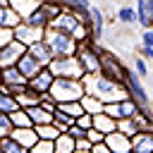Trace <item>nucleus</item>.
<instances>
[{
    "label": "nucleus",
    "mask_w": 153,
    "mask_h": 153,
    "mask_svg": "<svg viewBox=\"0 0 153 153\" xmlns=\"http://www.w3.org/2000/svg\"><path fill=\"white\" fill-rule=\"evenodd\" d=\"M43 0H10V5L22 14V17H26V14H31L38 5H41Z\"/></svg>",
    "instance_id": "nucleus-28"
},
{
    "label": "nucleus",
    "mask_w": 153,
    "mask_h": 153,
    "mask_svg": "<svg viewBox=\"0 0 153 153\" xmlns=\"http://www.w3.org/2000/svg\"><path fill=\"white\" fill-rule=\"evenodd\" d=\"M14 98H17L19 108H31V105H38V103H41V93H36L31 86H26V88H24L22 93H17Z\"/></svg>",
    "instance_id": "nucleus-23"
},
{
    "label": "nucleus",
    "mask_w": 153,
    "mask_h": 153,
    "mask_svg": "<svg viewBox=\"0 0 153 153\" xmlns=\"http://www.w3.org/2000/svg\"><path fill=\"white\" fill-rule=\"evenodd\" d=\"M76 57H79V62H81V67H84L86 74H100V72H103V62H100V48H98V43H93V41H84V43H79V48H76Z\"/></svg>",
    "instance_id": "nucleus-4"
},
{
    "label": "nucleus",
    "mask_w": 153,
    "mask_h": 153,
    "mask_svg": "<svg viewBox=\"0 0 153 153\" xmlns=\"http://www.w3.org/2000/svg\"><path fill=\"white\" fill-rule=\"evenodd\" d=\"M12 129H14V124H12L10 115H7V112H0V139H2V136H10Z\"/></svg>",
    "instance_id": "nucleus-36"
},
{
    "label": "nucleus",
    "mask_w": 153,
    "mask_h": 153,
    "mask_svg": "<svg viewBox=\"0 0 153 153\" xmlns=\"http://www.w3.org/2000/svg\"><path fill=\"white\" fill-rule=\"evenodd\" d=\"M33 129H36V134H38V139H48V141H55L62 131L53 124V122H48V124H33Z\"/></svg>",
    "instance_id": "nucleus-26"
},
{
    "label": "nucleus",
    "mask_w": 153,
    "mask_h": 153,
    "mask_svg": "<svg viewBox=\"0 0 153 153\" xmlns=\"http://www.w3.org/2000/svg\"><path fill=\"white\" fill-rule=\"evenodd\" d=\"M31 153H55V141H48V139H38L31 148Z\"/></svg>",
    "instance_id": "nucleus-35"
},
{
    "label": "nucleus",
    "mask_w": 153,
    "mask_h": 153,
    "mask_svg": "<svg viewBox=\"0 0 153 153\" xmlns=\"http://www.w3.org/2000/svg\"><path fill=\"white\" fill-rule=\"evenodd\" d=\"M84 24V19L76 14V12H72V10H60V14L57 17H53V22H50V26H55V29H60V31H67L69 36L74 33V29H79ZM88 24V22H86Z\"/></svg>",
    "instance_id": "nucleus-8"
},
{
    "label": "nucleus",
    "mask_w": 153,
    "mask_h": 153,
    "mask_svg": "<svg viewBox=\"0 0 153 153\" xmlns=\"http://www.w3.org/2000/svg\"><path fill=\"white\" fill-rule=\"evenodd\" d=\"M57 108L60 110H65L67 115H72V117H79V115H84L86 110H84V105H81V100H69V103H57Z\"/></svg>",
    "instance_id": "nucleus-32"
},
{
    "label": "nucleus",
    "mask_w": 153,
    "mask_h": 153,
    "mask_svg": "<svg viewBox=\"0 0 153 153\" xmlns=\"http://www.w3.org/2000/svg\"><path fill=\"white\" fill-rule=\"evenodd\" d=\"M26 153H31V151H26Z\"/></svg>",
    "instance_id": "nucleus-48"
},
{
    "label": "nucleus",
    "mask_w": 153,
    "mask_h": 153,
    "mask_svg": "<svg viewBox=\"0 0 153 153\" xmlns=\"http://www.w3.org/2000/svg\"><path fill=\"white\" fill-rule=\"evenodd\" d=\"M91 146H93V143H91V141H88L86 136L76 139V148H79V151H91Z\"/></svg>",
    "instance_id": "nucleus-45"
},
{
    "label": "nucleus",
    "mask_w": 153,
    "mask_h": 153,
    "mask_svg": "<svg viewBox=\"0 0 153 153\" xmlns=\"http://www.w3.org/2000/svg\"><path fill=\"white\" fill-rule=\"evenodd\" d=\"M86 139H88L91 143H98V141H105V134L98 131L96 127H91V129H86Z\"/></svg>",
    "instance_id": "nucleus-40"
},
{
    "label": "nucleus",
    "mask_w": 153,
    "mask_h": 153,
    "mask_svg": "<svg viewBox=\"0 0 153 153\" xmlns=\"http://www.w3.org/2000/svg\"><path fill=\"white\" fill-rule=\"evenodd\" d=\"M141 43H143V45H151V48H153V26H151V29H146V31L141 33Z\"/></svg>",
    "instance_id": "nucleus-44"
},
{
    "label": "nucleus",
    "mask_w": 153,
    "mask_h": 153,
    "mask_svg": "<svg viewBox=\"0 0 153 153\" xmlns=\"http://www.w3.org/2000/svg\"><path fill=\"white\" fill-rule=\"evenodd\" d=\"M14 41V29H10V26H0V48H5L7 43H12Z\"/></svg>",
    "instance_id": "nucleus-37"
},
{
    "label": "nucleus",
    "mask_w": 153,
    "mask_h": 153,
    "mask_svg": "<svg viewBox=\"0 0 153 153\" xmlns=\"http://www.w3.org/2000/svg\"><path fill=\"white\" fill-rule=\"evenodd\" d=\"M134 153H153V131H136L131 136Z\"/></svg>",
    "instance_id": "nucleus-16"
},
{
    "label": "nucleus",
    "mask_w": 153,
    "mask_h": 153,
    "mask_svg": "<svg viewBox=\"0 0 153 153\" xmlns=\"http://www.w3.org/2000/svg\"><path fill=\"white\" fill-rule=\"evenodd\" d=\"M141 55H143V60H153V48L151 45H141Z\"/></svg>",
    "instance_id": "nucleus-46"
},
{
    "label": "nucleus",
    "mask_w": 153,
    "mask_h": 153,
    "mask_svg": "<svg viewBox=\"0 0 153 153\" xmlns=\"http://www.w3.org/2000/svg\"><path fill=\"white\" fill-rule=\"evenodd\" d=\"M17 67H19V72H22V74H24L26 79H31V76H36V74H38V72L43 69V65H41V62H38V60H36L33 55H29V50H26V53H24V55L19 57V62H17Z\"/></svg>",
    "instance_id": "nucleus-15"
},
{
    "label": "nucleus",
    "mask_w": 153,
    "mask_h": 153,
    "mask_svg": "<svg viewBox=\"0 0 153 153\" xmlns=\"http://www.w3.org/2000/svg\"><path fill=\"white\" fill-rule=\"evenodd\" d=\"M26 112H29V117H31V122H33V124H48V122H53V112H50V110H45L41 103H38V105L26 108Z\"/></svg>",
    "instance_id": "nucleus-22"
},
{
    "label": "nucleus",
    "mask_w": 153,
    "mask_h": 153,
    "mask_svg": "<svg viewBox=\"0 0 153 153\" xmlns=\"http://www.w3.org/2000/svg\"><path fill=\"white\" fill-rule=\"evenodd\" d=\"M26 48L29 45H24L22 41H12V43H7L5 48H0V69L2 67H12V65H17L19 62V57L26 53Z\"/></svg>",
    "instance_id": "nucleus-9"
},
{
    "label": "nucleus",
    "mask_w": 153,
    "mask_h": 153,
    "mask_svg": "<svg viewBox=\"0 0 153 153\" xmlns=\"http://www.w3.org/2000/svg\"><path fill=\"white\" fill-rule=\"evenodd\" d=\"M26 50H29V55H33L43 67H48V65H50V60H53V53H50V48H48V43H45V41H36V43H31Z\"/></svg>",
    "instance_id": "nucleus-18"
},
{
    "label": "nucleus",
    "mask_w": 153,
    "mask_h": 153,
    "mask_svg": "<svg viewBox=\"0 0 153 153\" xmlns=\"http://www.w3.org/2000/svg\"><path fill=\"white\" fill-rule=\"evenodd\" d=\"M10 120H12L14 127H33V122H31L26 108H17L14 112H10Z\"/></svg>",
    "instance_id": "nucleus-29"
},
{
    "label": "nucleus",
    "mask_w": 153,
    "mask_h": 153,
    "mask_svg": "<svg viewBox=\"0 0 153 153\" xmlns=\"http://www.w3.org/2000/svg\"><path fill=\"white\" fill-rule=\"evenodd\" d=\"M76 148V139L69 134H60L55 139V153H74Z\"/></svg>",
    "instance_id": "nucleus-25"
},
{
    "label": "nucleus",
    "mask_w": 153,
    "mask_h": 153,
    "mask_svg": "<svg viewBox=\"0 0 153 153\" xmlns=\"http://www.w3.org/2000/svg\"><path fill=\"white\" fill-rule=\"evenodd\" d=\"M100 62H103V74H108V76H112V79H117V81H122L127 67H122V62H120L112 53L100 50Z\"/></svg>",
    "instance_id": "nucleus-11"
},
{
    "label": "nucleus",
    "mask_w": 153,
    "mask_h": 153,
    "mask_svg": "<svg viewBox=\"0 0 153 153\" xmlns=\"http://www.w3.org/2000/svg\"><path fill=\"white\" fill-rule=\"evenodd\" d=\"M81 105H84V110L91 112V115L103 112V108H105V103H103L100 98H96L93 93H84V96H81Z\"/></svg>",
    "instance_id": "nucleus-24"
},
{
    "label": "nucleus",
    "mask_w": 153,
    "mask_h": 153,
    "mask_svg": "<svg viewBox=\"0 0 153 153\" xmlns=\"http://www.w3.org/2000/svg\"><path fill=\"white\" fill-rule=\"evenodd\" d=\"M131 153H134V151H131Z\"/></svg>",
    "instance_id": "nucleus-50"
},
{
    "label": "nucleus",
    "mask_w": 153,
    "mask_h": 153,
    "mask_svg": "<svg viewBox=\"0 0 153 153\" xmlns=\"http://www.w3.org/2000/svg\"><path fill=\"white\" fill-rule=\"evenodd\" d=\"M86 93L84 79H67V76H55L53 86H50V96L57 103H69V100H81V96Z\"/></svg>",
    "instance_id": "nucleus-3"
},
{
    "label": "nucleus",
    "mask_w": 153,
    "mask_h": 153,
    "mask_svg": "<svg viewBox=\"0 0 153 153\" xmlns=\"http://www.w3.org/2000/svg\"><path fill=\"white\" fill-rule=\"evenodd\" d=\"M74 153H91V151H79V148H74Z\"/></svg>",
    "instance_id": "nucleus-47"
},
{
    "label": "nucleus",
    "mask_w": 153,
    "mask_h": 153,
    "mask_svg": "<svg viewBox=\"0 0 153 153\" xmlns=\"http://www.w3.org/2000/svg\"><path fill=\"white\" fill-rule=\"evenodd\" d=\"M0 153H2V151H0Z\"/></svg>",
    "instance_id": "nucleus-49"
},
{
    "label": "nucleus",
    "mask_w": 153,
    "mask_h": 153,
    "mask_svg": "<svg viewBox=\"0 0 153 153\" xmlns=\"http://www.w3.org/2000/svg\"><path fill=\"white\" fill-rule=\"evenodd\" d=\"M117 129L120 131H124L127 136H134L139 129H136V122H134V117H120L117 120Z\"/></svg>",
    "instance_id": "nucleus-33"
},
{
    "label": "nucleus",
    "mask_w": 153,
    "mask_h": 153,
    "mask_svg": "<svg viewBox=\"0 0 153 153\" xmlns=\"http://www.w3.org/2000/svg\"><path fill=\"white\" fill-rule=\"evenodd\" d=\"M24 22L26 24H31V26H41V29H48L50 26V14L45 12V7H43V2L31 12V14H26L24 17Z\"/></svg>",
    "instance_id": "nucleus-19"
},
{
    "label": "nucleus",
    "mask_w": 153,
    "mask_h": 153,
    "mask_svg": "<svg viewBox=\"0 0 153 153\" xmlns=\"http://www.w3.org/2000/svg\"><path fill=\"white\" fill-rule=\"evenodd\" d=\"M134 72H136L139 76H148V67H146V60H143V57H136V62H134Z\"/></svg>",
    "instance_id": "nucleus-41"
},
{
    "label": "nucleus",
    "mask_w": 153,
    "mask_h": 153,
    "mask_svg": "<svg viewBox=\"0 0 153 153\" xmlns=\"http://www.w3.org/2000/svg\"><path fill=\"white\" fill-rule=\"evenodd\" d=\"M105 143L110 146L112 153H131V136H127V134L120 131V129L105 134Z\"/></svg>",
    "instance_id": "nucleus-12"
},
{
    "label": "nucleus",
    "mask_w": 153,
    "mask_h": 153,
    "mask_svg": "<svg viewBox=\"0 0 153 153\" xmlns=\"http://www.w3.org/2000/svg\"><path fill=\"white\" fill-rule=\"evenodd\" d=\"M136 17H139V24L143 29H151L153 26V19L148 14V0H136Z\"/></svg>",
    "instance_id": "nucleus-27"
},
{
    "label": "nucleus",
    "mask_w": 153,
    "mask_h": 153,
    "mask_svg": "<svg viewBox=\"0 0 153 153\" xmlns=\"http://www.w3.org/2000/svg\"><path fill=\"white\" fill-rule=\"evenodd\" d=\"M76 124H79L81 129H91V127H93V115H91V112L79 115V117H76Z\"/></svg>",
    "instance_id": "nucleus-39"
},
{
    "label": "nucleus",
    "mask_w": 153,
    "mask_h": 153,
    "mask_svg": "<svg viewBox=\"0 0 153 153\" xmlns=\"http://www.w3.org/2000/svg\"><path fill=\"white\" fill-rule=\"evenodd\" d=\"M65 10H72L76 12L84 22H91V2L88 0H57Z\"/></svg>",
    "instance_id": "nucleus-17"
},
{
    "label": "nucleus",
    "mask_w": 153,
    "mask_h": 153,
    "mask_svg": "<svg viewBox=\"0 0 153 153\" xmlns=\"http://www.w3.org/2000/svg\"><path fill=\"white\" fill-rule=\"evenodd\" d=\"M93 127H96L98 131H103V134H110V131L117 129V120L110 117L108 112H96V115H93Z\"/></svg>",
    "instance_id": "nucleus-21"
},
{
    "label": "nucleus",
    "mask_w": 153,
    "mask_h": 153,
    "mask_svg": "<svg viewBox=\"0 0 153 153\" xmlns=\"http://www.w3.org/2000/svg\"><path fill=\"white\" fill-rule=\"evenodd\" d=\"M19 108V103H17V98L12 96V93H5L2 88H0V112H14Z\"/></svg>",
    "instance_id": "nucleus-30"
},
{
    "label": "nucleus",
    "mask_w": 153,
    "mask_h": 153,
    "mask_svg": "<svg viewBox=\"0 0 153 153\" xmlns=\"http://www.w3.org/2000/svg\"><path fill=\"white\" fill-rule=\"evenodd\" d=\"M10 136H12L17 143H22L26 151H29V148L38 141V134H36V129H33V127H14Z\"/></svg>",
    "instance_id": "nucleus-14"
},
{
    "label": "nucleus",
    "mask_w": 153,
    "mask_h": 153,
    "mask_svg": "<svg viewBox=\"0 0 153 153\" xmlns=\"http://www.w3.org/2000/svg\"><path fill=\"white\" fill-rule=\"evenodd\" d=\"M103 112H108L110 117H115V120H120V117H122V108H120V100H117V103H105V108H103Z\"/></svg>",
    "instance_id": "nucleus-38"
},
{
    "label": "nucleus",
    "mask_w": 153,
    "mask_h": 153,
    "mask_svg": "<svg viewBox=\"0 0 153 153\" xmlns=\"http://www.w3.org/2000/svg\"><path fill=\"white\" fill-rule=\"evenodd\" d=\"M26 86H29V79L19 72L17 65H12V67H2V69H0V88H2L5 93L17 96V93H22Z\"/></svg>",
    "instance_id": "nucleus-6"
},
{
    "label": "nucleus",
    "mask_w": 153,
    "mask_h": 153,
    "mask_svg": "<svg viewBox=\"0 0 153 153\" xmlns=\"http://www.w3.org/2000/svg\"><path fill=\"white\" fill-rule=\"evenodd\" d=\"M0 151L2 153H26V148L22 143H17L12 136H2L0 139Z\"/></svg>",
    "instance_id": "nucleus-31"
},
{
    "label": "nucleus",
    "mask_w": 153,
    "mask_h": 153,
    "mask_svg": "<svg viewBox=\"0 0 153 153\" xmlns=\"http://www.w3.org/2000/svg\"><path fill=\"white\" fill-rule=\"evenodd\" d=\"M48 69L55 74V76H67V79H84L86 72L79 62L76 55H67V57H53Z\"/></svg>",
    "instance_id": "nucleus-5"
},
{
    "label": "nucleus",
    "mask_w": 153,
    "mask_h": 153,
    "mask_svg": "<svg viewBox=\"0 0 153 153\" xmlns=\"http://www.w3.org/2000/svg\"><path fill=\"white\" fill-rule=\"evenodd\" d=\"M122 81H124V86H127L129 96H131V98L139 103V108H141V110H146V112H151L148 93H146V88H143V84H141V76H139L134 69H124V76H122Z\"/></svg>",
    "instance_id": "nucleus-7"
},
{
    "label": "nucleus",
    "mask_w": 153,
    "mask_h": 153,
    "mask_svg": "<svg viewBox=\"0 0 153 153\" xmlns=\"http://www.w3.org/2000/svg\"><path fill=\"white\" fill-rule=\"evenodd\" d=\"M43 41L48 43V48H50L53 57L76 55V48H79V43H76V41H74L67 31H60V29H55V26H48V29H45Z\"/></svg>",
    "instance_id": "nucleus-2"
},
{
    "label": "nucleus",
    "mask_w": 153,
    "mask_h": 153,
    "mask_svg": "<svg viewBox=\"0 0 153 153\" xmlns=\"http://www.w3.org/2000/svg\"><path fill=\"white\" fill-rule=\"evenodd\" d=\"M84 86H86V93H93L103 103H117V100L129 98V91H127L124 81H117V79L108 76L103 72L100 74H86Z\"/></svg>",
    "instance_id": "nucleus-1"
},
{
    "label": "nucleus",
    "mask_w": 153,
    "mask_h": 153,
    "mask_svg": "<svg viewBox=\"0 0 153 153\" xmlns=\"http://www.w3.org/2000/svg\"><path fill=\"white\" fill-rule=\"evenodd\" d=\"M91 153H112V151H110V146L105 141H98V143L91 146Z\"/></svg>",
    "instance_id": "nucleus-43"
},
{
    "label": "nucleus",
    "mask_w": 153,
    "mask_h": 153,
    "mask_svg": "<svg viewBox=\"0 0 153 153\" xmlns=\"http://www.w3.org/2000/svg\"><path fill=\"white\" fill-rule=\"evenodd\" d=\"M117 22H122V24H134V22H139L136 10H131V7H120V10H117Z\"/></svg>",
    "instance_id": "nucleus-34"
},
{
    "label": "nucleus",
    "mask_w": 153,
    "mask_h": 153,
    "mask_svg": "<svg viewBox=\"0 0 153 153\" xmlns=\"http://www.w3.org/2000/svg\"><path fill=\"white\" fill-rule=\"evenodd\" d=\"M43 36H45V29L31 26V24H26V22H22L19 26H14V38L22 41L24 45H31V43H36V41H43Z\"/></svg>",
    "instance_id": "nucleus-10"
},
{
    "label": "nucleus",
    "mask_w": 153,
    "mask_h": 153,
    "mask_svg": "<svg viewBox=\"0 0 153 153\" xmlns=\"http://www.w3.org/2000/svg\"><path fill=\"white\" fill-rule=\"evenodd\" d=\"M67 134H69V136H74V139H81V136H86V129H81V127L74 122V124L69 127V131H67Z\"/></svg>",
    "instance_id": "nucleus-42"
},
{
    "label": "nucleus",
    "mask_w": 153,
    "mask_h": 153,
    "mask_svg": "<svg viewBox=\"0 0 153 153\" xmlns=\"http://www.w3.org/2000/svg\"><path fill=\"white\" fill-rule=\"evenodd\" d=\"M103 22H105V19H103V12L91 5V22H88V24H91V41H93V43H98V41L103 38Z\"/></svg>",
    "instance_id": "nucleus-20"
},
{
    "label": "nucleus",
    "mask_w": 153,
    "mask_h": 153,
    "mask_svg": "<svg viewBox=\"0 0 153 153\" xmlns=\"http://www.w3.org/2000/svg\"><path fill=\"white\" fill-rule=\"evenodd\" d=\"M53 81H55V74H53L48 67H43L36 76H31V79H29V86H31L36 93H45V91H50Z\"/></svg>",
    "instance_id": "nucleus-13"
}]
</instances>
